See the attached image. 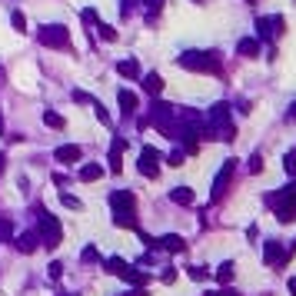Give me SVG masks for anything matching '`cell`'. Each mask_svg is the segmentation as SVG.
Instances as JSON below:
<instances>
[{
  "label": "cell",
  "mask_w": 296,
  "mask_h": 296,
  "mask_svg": "<svg viewBox=\"0 0 296 296\" xmlns=\"http://www.w3.org/2000/svg\"><path fill=\"white\" fill-rule=\"evenodd\" d=\"M37 40L44 47H57V50H67L70 47V30H67L64 23H47L37 30Z\"/></svg>",
  "instance_id": "5"
},
{
  "label": "cell",
  "mask_w": 296,
  "mask_h": 296,
  "mask_svg": "<svg viewBox=\"0 0 296 296\" xmlns=\"http://www.w3.org/2000/svg\"><path fill=\"white\" fill-rule=\"evenodd\" d=\"M83 20H87V23H97V13H93V10L87 7V10H83Z\"/></svg>",
  "instance_id": "38"
},
{
  "label": "cell",
  "mask_w": 296,
  "mask_h": 296,
  "mask_svg": "<svg viewBox=\"0 0 296 296\" xmlns=\"http://www.w3.org/2000/svg\"><path fill=\"white\" fill-rule=\"evenodd\" d=\"M60 273H64V266L57 263V260H54L50 266H47V276H50V280H60Z\"/></svg>",
  "instance_id": "33"
},
{
  "label": "cell",
  "mask_w": 296,
  "mask_h": 296,
  "mask_svg": "<svg viewBox=\"0 0 296 296\" xmlns=\"http://www.w3.org/2000/svg\"><path fill=\"white\" fill-rule=\"evenodd\" d=\"M170 200H173L176 207H190V203H193V190L190 187H173L170 190Z\"/></svg>",
  "instance_id": "16"
},
{
  "label": "cell",
  "mask_w": 296,
  "mask_h": 296,
  "mask_svg": "<svg viewBox=\"0 0 296 296\" xmlns=\"http://www.w3.org/2000/svg\"><path fill=\"white\" fill-rule=\"evenodd\" d=\"M207 296H240V293H233V290H223V293H207Z\"/></svg>",
  "instance_id": "39"
},
{
  "label": "cell",
  "mask_w": 296,
  "mask_h": 296,
  "mask_svg": "<svg viewBox=\"0 0 296 296\" xmlns=\"http://www.w3.org/2000/svg\"><path fill=\"white\" fill-rule=\"evenodd\" d=\"M97 30H100V40H117V30H113V27H110V23H97Z\"/></svg>",
  "instance_id": "26"
},
{
  "label": "cell",
  "mask_w": 296,
  "mask_h": 296,
  "mask_svg": "<svg viewBox=\"0 0 296 296\" xmlns=\"http://www.w3.org/2000/svg\"><path fill=\"white\" fill-rule=\"evenodd\" d=\"M137 166H140V173L147 176V180H156V176H160V150H156V147H143Z\"/></svg>",
  "instance_id": "6"
},
{
  "label": "cell",
  "mask_w": 296,
  "mask_h": 296,
  "mask_svg": "<svg viewBox=\"0 0 296 296\" xmlns=\"http://www.w3.org/2000/svg\"><path fill=\"white\" fill-rule=\"evenodd\" d=\"M123 150H127V140H123V137H117V140H113V147H110V173H120V170H123V160H120Z\"/></svg>",
  "instance_id": "11"
},
{
  "label": "cell",
  "mask_w": 296,
  "mask_h": 296,
  "mask_svg": "<svg viewBox=\"0 0 296 296\" xmlns=\"http://www.w3.org/2000/svg\"><path fill=\"white\" fill-rule=\"evenodd\" d=\"M70 97L77 100V103H93V97H90L87 90H74V93H70Z\"/></svg>",
  "instance_id": "32"
},
{
  "label": "cell",
  "mask_w": 296,
  "mask_h": 296,
  "mask_svg": "<svg viewBox=\"0 0 296 296\" xmlns=\"http://www.w3.org/2000/svg\"><path fill=\"white\" fill-rule=\"evenodd\" d=\"M117 100H120V110L127 113V117H133V113H137V107H140V100H137V93H133V90H120V93H117Z\"/></svg>",
  "instance_id": "13"
},
{
  "label": "cell",
  "mask_w": 296,
  "mask_h": 296,
  "mask_svg": "<svg viewBox=\"0 0 296 296\" xmlns=\"http://www.w3.org/2000/svg\"><path fill=\"white\" fill-rule=\"evenodd\" d=\"M233 170H236V160H226V163H223V170L217 173V180H213V193H210V200H213V203L226 193V187H230V180H233Z\"/></svg>",
  "instance_id": "7"
},
{
  "label": "cell",
  "mask_w": 296,
  "mask_h": 296,
  "mask_svg": "<svg viewBox=\"0 0 296 296\" xmlns=\"http://www.w3.org/2000/svg\"><path fill=\"white\" fill-rule=\"evenodd\" d=\"M3 163H7V160H3V153H0V173H3Z\"/></svg>",
  "instance_id": "42"
},
{
  "label": "cell",
  "mask_w": 296,
  "mask_h": 296,
  "mask_svg": "<svg viewBox=\"0 0 296 296\" xmlns=\"http://www.w3.org/2000/svg\"><path fill=\"white\" fill-rule=\"evenodd\" d=\"M173 280H176V270H173V266H166V270H163V283H173Z\"/></svg>",
  "instance_id": "37"
},
{
  "label": "cell",
  "mask_w": 296,
  "mask_h": 296,
  "mask_svg": "<svg viewBox=\"0 0 296 296\" xmlns=\"http://www.w3.org/2000/svg\"><path fill=\"white\" fill-rule=\"evenodd\" d=\"M103 270H107L110 276H123V270H127V260H120V256H110V260H103Z\"/></svg>",
  "instance_id": "19"
},
{
  "label": "cell",
  "mask_w": 296,
  "mask_h": 296,
  "mask_svg": "<svg viewBox=\"0 0 296 296\" xmlns=\"http://www.w3.org/2000/svg\"><path fill=\"white\" fill-rule=\"evenodd\" d=\"M183 156H187L183 150H173V153L166 156V163H170V166H183Z\"/></svg>",
  "instance_id": "30"
},
{
  "label": "cell",
  "mask_w": 296,
  "mask_h": 296,
  "mask_svg": "<svg viewBox=\"0 0 296 296\" xmlns=\"http://www.w3.org/2000/svg\"><path fill=\"white\" fill-rule=\"evenodd\" d=\"M153 246H156V250H166V253H183V250H187V240L176 236V233H166V236L153 240Z\"/></svg>",
  "instance_id": "9"
},
{
  "label": "cell",
  "mask_w": 296,
  "mask_h": 296,
  "mask_svg": "<svg viewBox=\"0 0 296 296\" xmlns=\"http://www.w3.org/2000/svg\"><path fill=\"white\" fill-rule=\"evenodd\" d=\"M187 273H190V280H197V283H203V280H207V270H203V266H190Z\"/></svg>",
  "instance_id": "28"
},
{
  "label": "cell",
  "mask_w": 296,
  "mask_h": 296,
  "mask_svg": "<svg viewBox=\"0 0 296 296\" xmlns=\"http://www.w3.org/2000/svg\"><path fill=\"white\" fill-rule=\"evenodd\" d=\"M143 3H147V10H150V20H153V17H156V10L163 7L166 0H143Z\"/></svg>",
  "instance_id": "31"
},
{
  "label": "cell",
  "mask_w": 296,
  "mask_h": 296,
  "mask_svg": "<svg viewBox=\"0 0 296 296\" xmlns=\"http://www.w3.org/2000/svg\"><path fill=\"white\" fill-rule=\"evenodd\" d=\"M93 110H97V120H100V123H110V113L103 110V103H97V100H93Z\"/></svg>",
  "instance_id": "34"
},
{
  "label": "cell",
  "mask_w": 296,
  "mask_h": 296,
  "mask_svg": "<svg viewBox=\"0 0 296 296\" xmlns=\"http://www.w3.org/2000/svg\"><path fill=\"white\" fill-rule=\"evenodd\" d=\"M3 80H7V70H3V67H0V83H3Z\"/></svg>",
  "instance_id": "41"
},
{
  "label": "cell",
  "mask_w": 296,
  "mask_h": 296,
  "mask_svg": "<svg viewBox=\"0 0 296 296\" xmlns=\"http://www.w3.org/2000/svg\"><path fill=\"white\" fill-rule=\"evenodd\" d=\"M137 3H140V0H120V13H123V17H130V13L137 10Z\"/></svg>",
  "instance_id": "29"
},
{
  "label": "cell",
  "mask_w": 296,
  "mask_h": 296,
  "mask_svg": "<svg viewBox=\"0 0 296 296\" xmlns=\"http://www.w3.org/2000/svg\"><path fill=\"white\" fill-rule=\"evenodd\" d=\"M256 27L263 37H273V33L283 30V17H263V20H256Z\"/></svg>",
  "instance_id": "15"
},
{
  "label": "cell",
  "mask_w": 296,
  "mask_h": 296,
  "mask_svg": "<svg viewBox=\"0 0 296 296\" xmlns=\"http://www.w3.org/2000/svg\"><path fill=\"white\" fill-rule=\"evenodd\" d=\"M176 64L183 70H197V74H220V54L217 50H187L176 57Z\"/></svg>",
  "instance_id": "2"
},
{
  "label": "cell",
  "mask_w": 296,
  "mask_h": 296,
  "mask_svg": "<svg viewBox=\"0 0 296 296\" xmlns=\"http://www.w3.org/2000/svg\"><path fill=\"white\" fill-rule=\"evenodd\" d=\"M60 203H64L67 210H83V200L74 197V193H60Z\"/></svg>",
  "instance_id": "22"
},
{
  "label": "cell",
  "mask_w": 296,
  "mask_h": 296,
  "mask_svg": "<svg viewBox=\"0 0 296 296\" xmlns=\"http://www.w3.org/2000/svg\"><path fill=\"white\" fill-rule=\"evenodd\" d=\"M0 133H3V117H0Z\"/></svg>",
  "instance_id": "43"
},
{
  "label": "cell",
  "mask_w": 296,
  "mask_h": 296,
  "mask_svg": "<svg viewBox=\"0 0 296 296\" xmlns=\"http://www.w3.org/2000/svg\"><path fill=\"white\" fill-rule=\"evenodd\" d=\"M80 156H83L80 143H60V147L54 150V160H57V163H80Z\"/></svg>",
  "instance_id": "8"
},
{
  "label": "cell",
  "mask_w": 296,
  "mask_h": 296,
  "mask_svg": "<svg viewBox=\"0 0 296 296\" xmlns=\"http://www.w3.org/2000/svg\"><path fill=\"white\" fill-rule=\"evenodd\" d=\"M44 123H47V127H54V130H64V127H67V120L60 117V113H54V110H47V113H44Z\"/></svg>",
  "instance_id": "21"
},
{
  "label": "cell",
  "mask_w": 296,
  "mask_h": 296,
  "mask_svg": "<svg viewBox=\"0 0 296 296\" xmlns=\"http://www.w3.org/2000/svg\"><path fill=\"white\" fill-rule=\"evenodd\" d=\"M117 74L127 77V80H137L140 77V64H137V60H120V64H117Z\"/></svg>",
  "instance_id": "17"
},
{
  "label": "cell",
  "mask_w": 296,
  "mask_h": 296,
  "mask_svg": "<svg viewBox=\"0 0 296 296\" xmlns=\"http://www.w3.org/2000/svg\"><path fill=\"white\" fill-rule=\"evenodd\" d=\"M283 163H286V173H290V176H296V153H286V160H283Z\"/></svg>",
  "instance_id": "35"
},
{
  "label": "cell",
  "mask_w": 296,
  "mask_h": 296,
  "mask_svg": "<svg viewBox=\"0 0 296 296\" xmlns=\"http://www.w3.org/2000/svg\"><path fill=\"white\" fill-rule=\"evenodd\" d=\"M143 90L156 97V93L163 90V77H160V74H147V77H143Z\"/></svg>",
  "instance_id": "18"
},
{
  "label": "cell",
  "mask_w": 296,
  "mask_h": 296,
  "mask_svg": "<svg viewBox=\"0 0 296 296\" xmlns=\"http://www.w3.org/2000/svg\"><path fill=\"white\" fill-rule=\"evenodd\" d=\"M13 246L20 253H33L37 246H40V236H37V230H27V233H17L13 236Z\"/></svg>",
  "instance_id": "10"
},
{
  "label": "cell",
  "mask_w": 296,
  "mask_h": 296,
  "mask_svg": "<svg viewBox=\"0 0 296 296\" xmlns=\"http://www.w3.org/2000/svg\"><path fill=\"white\" fill-rule=\"evenodd\" d=\"M13 240V226H10V220H0V243H7Z\"/></svg>",
  "instance_id": "27"
},
{
  "label": "cell",
  "mask_w": 296,
  "mask_h": 296,
  "mask_svg": "<svg viewBox=\"0 0 296 296\" xmlns=\"http://www.w3.org/2000/svg\"><path fill=\"white\" fill-rule=\"evenodd\" d=\"M290 293L296 296V276H293V280H290Z\"/></svg>",
  "instance_id": "40"
},
{
  "label": "cell",
  "mask_w": 296,
  "mask_h": 296,
  "mask_svg": "<svg viewBox=\"0 0 296 296\" xmlns=\"http://www.w3.org/2000/svg\"><path fill=\"white\" fill-rule=\"evenodd\" d=\"M37 236H40V246H47V250L60 246V240H64L60 220H57L54 213H47L44 207H37Z\"/></svg>",
  "instance_id": "3"
},
{
  "label": "cell",
  "mask_w": 296,
  "mask_h": 296,
  "mask_svg": "<svg viewBox=\"0 0 296 296\" xmlns=\"http://www.w3.org/2000/svg\"><path fill=\"white\" fill-rule=\"evenodd\" d=\"M100 176H103V166L100 163H83L77 170V180L80 183H93V180H100Z\"/></svg>",
  "instance_id": "14"
},
{
  "label": "cell",
  "mask_w": 296,
  "mask_h": 296,
  "mask_svg": "<svg viewBox=\"0 0 296 296\" xmlns=\"http://www.w3.org/2000/svg\"><path fill=\"white\" fill-rule=\"evenodd\" d=\"M270 203L276 207V217L283 220V223L296 220V183H290V187H283V190H276V197H270Z\"/></svg>",
  "instance_id": "4"
},
{
  "label": "cell",
  "mask_w": 296,
  "mask_h": 296,
  "mask_svg": "<svg viewBox=\"0 0 296 296\" xmlns=\"http://www.w3.org/2000/svg\"><path fill=\"white\" fill-rule=\"evenodd\" d=\"M217 280H220V283H230V280H233V263H230V260L217 270Z\"/></svg>",
  "instance_id": "24"
},
{
  "label": "cell",
  "mask_w": 296,
  "mask_h": 296,
  "mask_svg": "<svg viewBox=\"0 0 296 296\" xmlns=\"http://www.w3.org/2000/svg\"><path fill=\"white\" fill-rule=\"evenodd\" d=\"M236 50H240L243 57H256V54H260V44H256L253 37H243L240 44H236Z\"/></svg>",
  "instance_id": "20"
},
{
  "label": "cell",
  "mask_w": 296,
  "mask_h": 296,
  "mask_svg": "<svg viewBox=\"0 0 296 296\" xmlns=\"http://www.w3.org/2000/svg\"><path fill=\"white\" fill-rule=\"evenodd\" d=\"M110 210H113V223L120 230H137V197H133V190H113L110 193Z\"/></svg>",
  "instance_id": "1"
},
{
  "label": "cell",
  "mask_w": 296,
  "mask_h": 296,
  "mask_svg": "<svg viewBox=\"0 0 296 296\" xmlns=\"http://www.w3.org/2000/svg\"><path fill=\"white\" fill-rule=\"evenodd\" d=\"M250 170H253V173H260V170H263V156H260V153L250 156Z\"/></svg>",
  "instance_id": "36"
},
{
  "label": "cell",
  "mask_w": 296,
  "mask_h": 296,
  "mask_svg": "<svg viewBox=\"0 0 296 296\" xmlns=\"http://www.w3.org/2000/svg\"><path fill=\"white\" fill-rule=\"evenodd\" d=\"M263 260H266L270 266H273V263H286V253L280 250V243H276V240H266V246H263Z\"/></svg>",
  "instance_id": "12"
},
{
  "label": "cell",
  "mask_w": 296,
  "mask_h": 296,
  "mask_svg": "<svg viewBox=\"0 0 296 296\" xmlns=\"http://www.w3.org/2000/svg\"><path fill=\"white\" fill-rule=\"evenodd\" d=\"M80 260H83V263H100V253H97V246H83Z\"/></svg>",
  "instance_id": "25"
},
{
  "label": "cell",
  "mask_w": 296,
  "mask_h": 296,
  "mask_svg": "<svg viewBox=\"0 0 296 296\" xmlns=\"http://www.w3.org/2000/svg\"><path fill=\"white\" fill-rule=\"evenodd\" d=\"M10 23H13V30H17V33H27V17H23V10H13Z\"/></svg>",
  "instance_id": "23"
}]
</instances>
